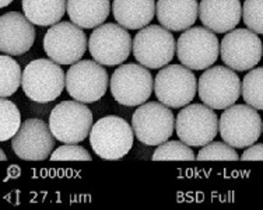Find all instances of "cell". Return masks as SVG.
Returning <instances> with one entry per match:
<instances>
[{"instance_id":"1","label":"cell","mask_w":263,"mask_h":210,"mask_svg":"<svg viewBox=\"0 0 263 210\" xmlns=\"http://www.w3.org/2000/svg\"><path fill=\"white\" fill-rule=\"evenodd\" d=\"M135 142L133 129L121 117H104L92 125L90 144L102 160H121L130 151Z\"/></svg>"},{"instance_id":"2","label":"cell","mask_w":263,"mask_h":210,"mask_svg":"<svg viewBox=\"0 0 263 210\" xmlns=\"http://www.w3.org/2000/svg\"><path fill=\"white\" fill-rule=\"evenodd\" d=\"M21 87L34 103H51L65 88V72L52 59H35L23 70Z\"/></svg>"},{"instance_id":"3","label":"cell","mask_w":263,"mask_h":210,"mask_svg":"<svg viewBox=\"0 0 263 210\" xmlns=\"http://www.w3.org/2000/svg\"><path fill=\"white\" fill-rule=\"evenodd\" d=\"M218 133L234 149H247L262 135V118L251 105L237 104L224 109L218 119Z\"/></svg>"},{"instance_id":"4","label":"cell","mask_w":263,"mask_h":210,"mask_svg":"<svg viewBox=\"0 0 263 210\" xmlns=\"http://www.w3.org/2000/svg\"><path fill=\"white\" fill-rule=\"evenodd\" d=\"M132 51L135 59L144 67L161 69L175 56L177 41L165 27L146 26L133 38Z\"/></svg>"},{"instance_id":"5","label":"cell","mask_w":263,"mask_h":210,"mask_svg":"<svg viewBox=\"0 0 263 210\" xmlns=\"http://www.w3.org/2000/svg\"><path fill=\"white\" fill-rule=\"evenodd\" d=\"M92 112L80 101H62L49 115V129L56 140L62 143H80L90 136Z\"/></svg>"},{"instance_id":"6","label":"cell","mask_w":263,"mask_h":210,"mask_svg":"<svg viewBox=\"0 0 263 210\" xmlns=\"http://www.w3.org/2000/svg\"><path fill=\"white\" fill-rule=\"evenodd\" d=\"M135 138L147 146H158L171 138L175 129V117L160 101L143 103L132 117Z\"/></svg>"},{"instance_id":"7","label":"cell","mask_w":263,"mask_h":210,"mask_svg":"<svg viewBox=\"0 0 263 210\" xmlns=\"http://www.w3.org/2000/svg\"><path fill=\"white\" fill-rule=\"evenodd\" d=\"M199 98L212 109H226L241 97V80L231 67H208L197 82Z\"/></svg>"},{"instance_id":"8","label":"cell","mask_w":263,"mask_h":210,"mask_svg":"<svg viewBox=\"0 0 263 210\" xmlns=\"http://www.w3.org/2000/svg\"><path fill=\"white\" fill-rule=\"evenodd\" d=\"M177 56L181 65L191 70H206L220 56V42L213 31L192 27L182 32L177 41Z\"/></svg>"},{"instance_id":"9","label":"cell","mask_w":263,"mask_h":210,"mask_svg":"<svg viewBox=\"0 0 263 210\" xmlns=\"http://www.w3.org/2000/svg\"><path fill=\"white\" fill-rule=\"evenodd\" d=\"M109 86L108 73L96 61L73 63L65 76V87L73 100L80 103H96L105 96Z\"/></svg>"},{"instance_id":"10","label":"cell","mask_w":263,"mask_h":210,"mask_svg":"<svg viewBox=\"0 0 263 210\" xmlns=\"http://www.w3.org/2000/svg\"><path fill=\"white\" fill-rule=\"evenodd\" d=\"M112 97L125 107H137L146 103L154 90L152 73L143 65H121L109 80Z\"/></svg>"},{"instance_id":"11","label":"cell","mask_w":263,"mask_h":210,"mask_svg":"<svg viewBox=\"0 0 263 210\" xmlns=\"http://www.w3.org/2000/svg\"><path fill=\"white\" fill-rule=\"evenodd\" d=\"M154 92L158 101L167 107L182 108L196 96V76L183 65H167L154 79Z\"/></svg>"},{"instance_id":"12","label":"cell","mask_w":263,"mask_h":210,"mask_svg":"<svg viewBox=\"0 0 263 210\" xmlns=\"http://www.w3.org/2000/svg\"><path fill=\"white\" fill-rule=\"evenodd\" d=\"M177 136L192 147H203L218 133V118L214 109L203 104H187L175 119Z\"/></svg>"},{"instance_id":"13","label":"cell","mask_w":263,"mask_h":210,"mask_svg":"<svg viewBox=\"0 0 263 210\" xmlns=\"http://www.w3.org/2000/svg\"><path fill=\"white\" fill-rule=\"evenodd\" d=\"M44 51L59 65H73L87 51V36L73 21H59L46 31Z\"/></svg>"},{"instance_id":"14","label":"cell","mask_w":263,"mask_h":210,"mask_svg":"<svg viewBox=\"0 0 263 210\" xmlns=\"http://www.w3.org/2000/svg\"><path fill=\"white\" fill-rule=\"evenodd\" d=\"M88 51L104 66L122 65L130 55L132 36L121 24H101L88 38Z\"/></svg>"},{"instance_id":"15","label":"cell","mask_w":263,"mask_h":210,"mask_svg":"<svg viewBox=\"0 0 263 210\" xmlns=\"http://www.w3.org/2000/svg\"><path fill=\"white\" fill-rule=\"evenodd\" d=\"M220 55L224 65L237 72L251 70L263 55V44L256 32L245 28L228 31L220 44Z\"/></svg>"},{"instance_id":"16","label":"cell","mask_w":263,"mask_h":210,"mask_svg":"<svg viewBox=\"0 0 263 210\" xmlns=\"http://www.w3.org/2000/svg\"><path fill=\"white\" fill-rule=\"evenodd\" d=\"M11 149L17 157L27 161H42L51 157L55 138L49 125L42 119H27L11 138Z\"/></svg>"},{"instance_id":"17","label":"cell","mask_w":263,"mask_h":210,"mask_svg":"<svg viewBox=\"0 0 263 210\" xmlns=\"http://www.w3.org/2000/svg\"><path fill=\"white\" fill-rule=\"evenodd\" d=\"M35 42V27L18 11L0 15V52L20 56L30 51Z\"/></svg>"},{"instance_id":"18","label":"cell","mask_w":263,"mask_h":210,"mask_svg":"<svg viewBox=\"0 0 263 210\" xmlns=\"http://www.w3.org/2000/svg\"><path fill=\"white\" fill-rule=\"evenodd\" d=\"M242 17L239 0H200L199 18L214 34H224L234 30Z\"/></svg>"},{"instance_id":"19","label":"cell","mask_w":263,"mask_h":210,"mask_svg":"<svg viewBox=\"0 0 263 210\" xmlns=\"http://www.w3.org/2000/svg\"><path fill=\"white\" fill-rule=\"evenodd\" d=\"M156 15L162 27L170 31H185L199 17L197 0H157Z\"/></svg>"},{"instance_id":"20","label":"cell","mask_w":263,"mask_h":210,"mask_svg":"<svg viewBox=\"0 0 263 210\" xmlns=\"http://www.w3.org/2000/svg\"><path fill=\"white\" fill-rule=\"evenodd\" d=\"M112 14L126 30H140L148 26L156 15L154 0H114Z\"/></svg>"},{"instance_id":"21","label":"cell","mask_w":263,"mask_h":210,"mask_svg":"<svg viewBox=\"0 0 263 210\" xmlns=\"http://www.w3.org/2000/svg\"><path fill=\"white\" fill-rule=\"evenodd\" d=\"M66 11L81 28H97L109 17L111 0H67Z\"/></svg>"},{"instance_id":"22","label":"cell","mask_w":263,"mask_h":210,"mask_svg":"<svg viewBox=\"0 0 263 210\" xmlns=\"http://www.w3.org/2000/svg\"><path fill=\"white\" fill-rule=\"evenodd\" d=\"M67 0H23V11L34 26L51 27L62 20Z\"/></svg>"},{"instance_id":"23","label":"cell","mask_w":263,"mask_h":210,"mask_svg":"<svg viewBox=\"0 0 263 210\" xmlns=\"http://www.w3.org/2000/svg\"><path fill=\"white\" fill-rule=\"evenodd\" d=\"M20 65L10 55H0V98L13 96L21 86Z\"/></svg>"},{"instance_id":"24","label":"cell","mask_w":263,"mask_h":210,"mask_svg":"<svg viewBox=\"0 0 263 210\" xmlns=\"http://www.w3.org/2000/svg\"><path fill=\"white\" fill-rule=\"evenodd\" d=\"M243 101L258 111H263V67H256L241 82Z\"/></svg>"},{"instance_id":"25","label":"cell","mask_w":263,"mask_h":210,"mask_svg":"<svg viewBox=\"0 0 263 210\" xmlns=\"http://www.w3.org/2000/svg\"><path fill=\"white\" fill-rule=\"evenodd\" d=\"M21 126V113L14 103L0 98V142H6L17 133Z\"/></svg>"},{"instance_id":"26","label":"cell","mask_w":263,"mask_h":210,"mask_svg":"<svg viewBox=\"0 0 263 210\" xmlns=\"http://www.w3.org/2000/svg\"><path fill=\"white\" fill-rule=\"evenodd\" d=\"M196 159V156L191 149V146H187L183 142H177V140H170L164 143L158 144L156 151L153 153V160H191Z\"/></svg>"},{"instance_id":"27","label":"cell","mask_w":263,"mask_h":210,"mask_svg":"<svg viewBox=\"0 0 263 210\" xmlns=\"http://www.w3.org/2000/svg\"><path fill=\"white\" fill-rule=\"evenodd\" d=\"M243 24L248 30L263 34V0H245L242 6Z\"/></svg>"},{"instance_id":"28","label":"cell","mask_w":263,"mask_h":210,"mask_svg":"<svg viewBox=\"0 0 263 210\" xmlns=\"http://www.w3.org/2000/svg\"><path fill=\"white\" fill-rule=\"evenodd\" d=\"M197 160H235L239 159V156L235 151L233 146H230L226 142H210L204 144L203 149L196 156Z\"/></svg>"},{"instance_id":"29","label":"cell","mask_w":263,"mask_h":210,"mask_svg":"<svg viewBox=\"0 0 263 210\" xmlns=\"http://www.w3.org/2000/svg\"><path fill=\"white\" fill-rule=\"evenodd\" d=\"M51 160H83L90 161L91 154L88 153L84 147L77 146V143H65L59 149L52 151Z\"/></svg>"},{"instance_id":"30","label":"cell","mask_w":263,"mask_h":210,"mask_svg":"<svg viewBox=\"0 0 263 210\" xmlns=\"http://www.w3.org/2000/svg\"><path fill=\"white\" fill-rule=\"evenodd\" d=\"M242 160H263V143H253L241 156Z\"/></svg>"},{"instance_id":"31","label":"cell","mask_w":263,"mask_h":210,"mask_svg":"<svg viewBox=\"0 0 263 210\" xmlns=\"http://www.w3.org/2000/svg\"><path fill=\"white\" fill-rule=\"evenodd\" d=\"M11 2H13V0H0V9H3L6 6L11 5Z\"/></svg>"},{"instance_id":"32","label":"cell","mask_w":263,"mask_h":210,"mask_svg":"<svg viewBox=\"0 0 263 210\" xmlns=\"http://www.w3.org/2000/svg\"><path fill=\"white\" fill-rule=\"evenodd\" d=\"M3 160H7V156H6L3 150L0 149V161H3Z\"/></svg>"},{"instance_id":"33","label":"cell","mask_w":263,"mask_h":210,"mask_svg":"<svg viewBox=\"0 0 263 210\" xmlns=\"http://www.w3.org/2000/svg\"><path fill=\"white\" fill-rule=\"evenodd\" d=\"M262 133H263V121H262Z\"/></svg>"},{"instance_id":"34","label":"cell","mask_w":263,"mask_h":210,"mask_svg":"<svg viewBox=\"0 0 263 210\" xmlns=\"http://www.w3.org/2000/svg\"><path fill=\"white\" fill-rule=\"evenodd\" d=\"M262 56H263V55H262Z\"/></svg>"}]
</instances>
